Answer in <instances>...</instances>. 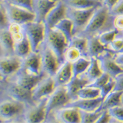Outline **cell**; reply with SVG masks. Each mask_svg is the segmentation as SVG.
<instances>
[{
    "label": "cell",
    "mask_w": 123,
    "mask_h": 123,
    "mask_svg": "<svg viewBox=\"0 0 123 123\" xmlns=\"http://www.w3.org/2000/svg\"><path fill=\"white\" fill-rule=\"evenodd\" d=\"M14 41L8 30H0V57L14 54Z\"/></svg>",
    "instance_id": "obj_21"
},
{
    "label": "cell",
    "mask_w": 123,
    "mask_h": 123,
    "mask_svg": "<svg viewBox=\"0 0 123 123\" xmlns=\"http://www.w3.org/2000/svg\"><path fill=\"white\" fill-rule=\"evenodd\" d=\"M114 26L115 28L118 30L119 31H123V14L117 15L114 19Z\"/></svg>",
    "instance_id": "obj_45"
},
{
    "label": "cell",
    "mask_w": 123,
    "mask_h": 123,
    "mask_svg": "<svg viewBox=\"0 0 123 123\" xmlns=\"http://www.w3.org/2000/svg\"><path fill=\"white\" fill-rule=\"evenodd\" d=\"M79 111L80 115V123H95L102 112V110L99 108L94 111H85L83 110Z\"/></svg>",
    "instance_id": "obj_33"
},
{
    "label": "cell",
    "mask_w": 123,
    "mask_h": 123,
    "mask_svg": "<svg viewBox=\"0 0 123 123\" xmlns=\"http://www.w3.org/2000/svg\"><path fill=\"white\" fill-rule=\"evenodd\" d=\"M32 51H37L46 38V26L44 22L32 21L23 25Z\"/></svg>",
    "instance_id": "obj_6"
},
{
    "label": "cell",
    "mask_w": 123,
    "mask_h": 123,
    "mask_svg": "<svg viewBox=\"0 0 123 123\" xmlns=\"http://www.w3.org/2000/svg\"><path fill=\"white\" fill-rule=\"evenodd\" d=\"M23 59L17 55L0 57V79L9 78L17 73L22 66Z\"/></svg>",
    "instance_id": "obj_13"
},
{
    "label": "cell",
    "mask_w": 123,
    "mask_h": 123,
    "mask_svg": "<svg viewBox=\"0 0 123 123\" xmlns=\"http://www.w3.org/2000/svg\"><path fill=\"white\" fill-rule=\"evenodd\" d=\"M11 22L9 20L7 11L2 3L0 4V30H8Z\"/></svg>",
    "instance_id": "obj_37"
},
{
    "label": "cell",
    "mask_w": 123,
    "mask_h": 123,
    "mask_svg": "<svg viewBox=\"0 0 123 123\" xmlns=\"http://www.w3.org/2000/svg\"><path fill=\"white\" fill-rule=\"evenodd\" d=\"M0 95H5L27 105L36 102L33 101L31 91L22 87L9 79H0Z\"/></svg>",
    "instance_id": "obj_3"
},
{
    "label": "cell",
    "mask_w": 123,
    "mask_h": 123,
    "mask_svg": "<svg viewBox=\"0 0 123 123\" xmlns=\"http://www.w3.org/2000/svg\"><path fill=\"white\" fill-rule=\"evenodd\" d=\"M56 3L52 0H33V11L35 14V21L44 22L49 12Z\"/></svg>",
    "instance_id": "obj_19"
},
{
    "label": "cell",
    "mask_w": 123,
    "mask_h": 123,
    "mask_svg": "<svg viewBox=\"0 0 123 123\" xmlns=\"http://www.w3.org/2000/svg\"><path fill=\"white\" fill-rule=\"evenodd\" d=\"M31 51V47L26 34L22 39L15 43L14 54L17 56L21 58L22 59L25 58L28 55L30 54Z\"/></svg>",
    "instance_id": "obj_26"
},
{
    "label": "cell",
    "mask_w": 123,
    "mask_h": 123,
    "mask_svg": "<svg viewBox=\"0 0 123 123\" xmlns=\"http://www.w3.org/2000/svg\"><path fill=\"white\" fill-rule=\"evenodd\" d=\"M103 102V98L100 96L95 99L77 98L68 103L64 107H73L79 110L85 111H94L99 109Z\"/></svg>",
    "instance_id": "obj_18"
},
{
    "label": "cell",
    "mask_w": 123,
    "mask_h": 123,
    "mask_svg": "<svg viewBox=\"0 0 123 123\" xmlns=\"http://www.w3.org/2000/svg\"><path fill=\"white\" fill-rule=\"evenodd\" d=\"M89 83H90V81L82 75L76 77H72L71 80L66 85L68 93L71 99H77L79 91Z\"/></svg>",
    "instance_id": "obj_22"
},
{
    "label": "cell",
    "mask_w": 123,
    "mask_h": 123,
    "mask_svg": "<svg viewBox=\"0 0 123 123\" xmlns=\"http://www.w3.org/2000/svg\"><path fill=\"white\" fill-rule=\"evenodd\" d=\"M111 12L114 16L123 14V0H119L111 9Z\"/></svg>",
    "instance_id": "obj_44"
},
{
    "label": "cell",
    "mask_w": 123,
    "mask_h": 123,
    "mask_svg": "<svg viewBox=\"0 0 123 123\" xmlns=\"http://www.w3.org/2000/svg\"><path fill=\"white\" fill-rule=\"evenodd\" d=\"M114 79L115 80L114 91H123V72L117 75Z\"/></svg>",
    "instance_id": "obj_43"
},
{
    "label": "cell",
    "mask_w": 123,
    "mask_h": 123,
    "mask_svg": "<svg viewBox=\"0 0 123 123\" xmlns=\"http://www.w3.org/2000/svg\"><path fill=\"white\" fill-rule=\"evenodd\" d=\"M123 91H114L109 93L103 99L99 109L101 110L109 109L113 107L118 106L121 105V95Z\"/></svg>",
    "instance_id": "obj_24"
},
{
    "label": "cell",
    "mask_w": 123,
    "mask_h": 123,
    "mask_svg": "<svg viewBox=\"0 0 123 123\" xmlns=\"http://www.w3.org/2000/svg\"><path fill=\"white\" fill-rule=\"evenodd\" d=\"M87 44L88 38L79 35H75L69 42L68 47H74L78 49L83 56L88 58L87 56Z\"/></svg>",
    "instance_id": "obj_30"
},
{
    "label": "cell",
    "mask_w": 123,
    "mask_h": 123,
    "mask_svg": "<svg viewBox=\"0 0 123 123\" xmlns=\"http://www.w3.org/2000/svg\"><path fill=\"white\" fill-rule=\"evenodd\" d=\"M121 105H123V92L122 95H121Z\"/></svg>",
    "instance_id": "obj_48"
},
{
    "label": "cell",
    "mask_w": 123,
    "mask_h": 123,
    "mask_svg": "<svg viewBox=\"0 0 123 123\" xmlns=\"http://www.w3.org/2000/svg\"><path fill=\"white\" fill-rule=\"evenodd\" d=\"M5 7L11 23L24 24L35 20V14L28 10L7 2H1Z\"/></svg>",
    "instance_id": "obj_11"
},
{
    "label": "cell",
    "mask_w": 123,
    "mask_h": 123,
    "mask_svg": "<svg viewBox=\"0 0 123 123\" xmlns=\"http://www.w3.org/2000/svg\"><path fill=\"white\" fill-rule=\"evenodd\" d=\"M108 111L111 116L109 123H123V105L113 107Z\"/></svg>",
    "instance_id": "obj_35"
},
{
    "label": "cell",
    "mask_w": 123,
    "mask_h": 123,
    "mask_svg": "<svg viewBox=\"0 0 123 123\" xmlns=\"http://www.w3.org/2000/svg\"><path fill=\"white\" fill-rule=\"evenodd\" d=\"M115 17L110 9L102 4L96 9L85 28L77 35L88 39L114 29Z\"/></svg>",
    "instance_id": "obj_1"
},
{
    "label": "cell",
    "mask_w": 123,
    "mask_h": 123,
    "mask_svg": "<svg viewBox=\"0 0 123 123\" xmlns=\"http://www.w3.org/2000/svg\"><path fill=\"white\" fill-rule=\"evenodd\" d=\"M67 7L79 9H86L102 5L101 0H64Z\"/></svg>",
    "instance_id": "obj_25"
},
{
    "label": "cell",
    "mask_w": 123,
    "mask_h": 123,
    "mask_svg": "<svg viewBox=\"0 0 123 123\" xmlns=\"http://www.w3.org/2000/svg\"><path fill=\"white\" fill-rule=\"evenodd\" d=\"M8 30L12 36L14 43L22 39L26 36V31L23 25L17 23H11Z\"/></svg>",
    "instance_id": "obj_32"
},
{
    "label": "cell",
    "mask_w": 123,
    "mask_h": 123,
    "mask_svg": "<svg viewBox=\"0 0 123 123\" xmlns=\"http://www.w3.org/2000/svg\"><path fill=\"white\" fill-rule=\"evenodd\" d=\"M97 7L79 9L67 7L66 17L70 19L74 24V36L83 30Z\"/></svg>",
    "instance_id": "obj_7"
},
{
    "label": "cell",
    "mask_w": 123,
    "mask_h": 123,
    "mask_svg": "<svg viewBox=\"0 0 123 123\" xmlns=\"http://www.w3.org/2000/svg\"><path fill=\"white\" fill-rule=\"evenodd\" d=\"M115 60L119 66H123V52H117L115 56Z\"/></svg>",
    "instance_id": "obj_47"
},
{
    "label": "cell",
    "mask_w": 123,
    "mask_h": 123,
    "mask_svg": "<svg viewBox=\"0 0 123 123\" xmlns=\"http://www.w3.org/2000/svg\"><path fill=\"white\" fill-rule=\"evenodd\" d=\"M73 74L71 63L65 61L60 66L55 75L53 76L56 87L60 86H66L71 80Z\"/></svg>",
    "instance_id": "obj_20"
},
{
    "label": "cell",
    "mask_w": 123,
    "mask_h": 123,
    "mask_svg": "<svg viewBox=\"0 0 123 123\" xmlns=\"http://www.w3.org/2000/svg\"><path fill=\"white\" fill-rule=\"evenodd\" d=\"M67 5L63 1H58L50 9L45 18L44 22L47 28L55 27L60 20L66 17Z\"/></svg>",
    "instance_id": "obj_16"
},
{
    "label": "cell",
    "mask_w": 123,
    "mask_h": 123,
    "mask_svg": "<svg viewBox=\"0 0 123 123\" xmlns=\"http://www.w3.org/2000/svg\"><path fill=\"white\" fill-rule=\"evenodd\" d=\"M28 105L5 95H0V122L24 123Z\"/></svg>",
    "instance_id": "obj_2"
},
{
    "label": "cell",
    "mask_w": 123,
    "mask_h": 123,
    "mask_svg": "<svg viewBox=\"0 0 123 123\" xmlns=\"http://www.w3.org/2000/svg\"><path fill=\"white\" fill-rule=\"evenodd\" d=\"M47 75L45 73H42L38 75H32L20 68L16 74L8 79L14 81L22 87L31 91L35 86Z\"/></svg>",
    "instance_id": "obj_14"
},
{
    "label": "cell",
    "mask_w": 123,
    "mask_h": 123,
    "mask_svg": "<svg viewBox=\"0 0 123 123\" xmlns=\"http://www.w3.org/2000/svg\"><path fill=\"white\" fill-rule=\"evenodd\" d=\"M1 1V2H3V1H6V0H0Z\"/></svg>",
    "instance_id": "obj_51"
},
{
    "label": "cell",
    "mask_w": 123,
    "mask_h": 123,
    "mask_svg": "<svg viewBox=\"0 0 123 123\" xmlns=\"http://www.w3.org/2000/svg\"><path fill=\"white\" fill-rule=\"evenodd\" d=\"M123 47V33L119 32L109 45V48L115 52H118Z\"/></svg>",
    "instance_id": "obj_39"
},
{
    "label": "cell",
    "mask_w": 123,
    "mask_h": 123,
    "mask_svg": "<svg viewBox=\"0 0 123 123\" xmlns=\"http://www.w3.org/2000/svg\"><path fill=\"white\" fill-rule=\"evenodd\" d=\"M53 1H55V2H58V1H64V0H52Z\"/></svg>",
    "instance_id": "obj_49"
},
{
    "label": "cell",
    "mask_w": 123,
    "mask_h": 123,
    "mask_svg": "<svg viewBox=\"0 0 123 123\" xmlns=\"http://www.w3.org/2000/svg\"><path fill=\"white\" fill-rule=\"evenodd\" d=\"M23 70L32 75H38L45 73L42 70L40 54L39 51H31L23 59L21 68Z\"/></svg>",
    "instance_id": "obj_17"
},
{
    "label": "cell",
    "mask_w": 123,
    "mask_h": 123,
    "mask_svg": "<svg viewBox=\"0 0 123 123\" xmlns=\"http://www.w3.org/2000/svg\"><path fill=\"white\" fill-rule=\"evenodd\" d=\"M45 40L51 49L55 52L60 64H63L65 62L64 53L69 45L68 41L65 36L56 28H46Z\"/></svg>",
    "instance_id": "obj_4"
},
{
    "label": "cell",
    "mask_w": 123,
    "mask_h": 123,
    "mask_svg": "<svg viewBox=\"0 0 123 123\" xmlns=\"http://www.w3.org/2000/svg\"><path fill=\"white\" fill-rule=\"evenodd\" d=\"M111 50L108 47L102 44L98 36H94L88 39L87 56L89 58H97L102 53Z\"/></svg>",
    "instance_id": "obj_23"
},
{
    "label": "cell",
    "mask_w": 123,
    "mask_h": 123,
    "mask_svg": "<svg viewBox=\"0 0 123 123\" xmlns=\"http://www.w3.org/2000/svg\"><path fill=\"white\" fill-rule=\"evenodd\" d=\"M121 68H123V66H121Z\"/></svg>",
    "instance_id": "obj_52"
},
{
    "label": "cell",
    "mask_w": 123,
    "mask_h": 123,
    "mask_svg": "<svg viewBox=\"0 0 123 123\" xmlns=\"http://www.w3.org/2000/svg\"><path fill=\"white\" fill-rule=\"evenodd\" d=\"M118 1L119 0H102V4L111 11V9L115 5Z\"/></svg>",
    "instance_id": "obj_46"
},
{
    "label": "cell",
    "mask_w": 123,
    "mask_h": 123,
    "mask_svg": "<svg viewBox=\"0 0 123 123\" xmlns=\"http://www.w3.org/2000/svg\"><path fill=\"white\" fill-rule=\"evenodd\" d=\"M81 56H83V55L80 50L74 47H68L64 53L65 61L69 62L71 63L79 59Z\"/></svg>",
    "instance_id": "obj_36"
},
{
    "label": "cell",
    "mask_w": 123,
    "mask_h": 123,
    "mask_svg": "<svg viewBox=\"0 0 123 123\" xmlns=\"http://www.w3.org/2000/svg\"><path fill=\"white\" fill-rule=\"evenodd\" d=\"M38 51L40 54L43 71L48 75L54 76L61 64L46 40L40 45Z\"/></svg>",
    "instance_id": "obj_5"
},
{
    "label": "cell",
    "mask_w": 123,
    "mask_h": 123,
    "mask_svg": "<svg viewBox=\"0 0 123 123\" xmlns=\"http://www.w3.org/2000/svg\"><path fill=\"white\" fill-rule=\"evenodd\" d=\"M115 79L113 77H111L110 79L100 88V90H101V96L103 98V99L109 93H110V92H112L113 90V88L115 87Z\"/></svg>",
    "instance_id": "obj_41"
},
{
    "label": "cell",
    "mask_w": 123,
    "mask_h": 123,
    "mask_svg": "<svg viewBox=\"0 0 123 123\" xmlns=\"http://www.w3.org/2000/svg\"><path fill=\"white\" fill-rule=\"evenodd\" d=\"M122 33H123V32H122Z\"/></svg>",
    "instance_id": "obj_53"
},
{
    "label": "cell",
    "mask_w": 123,
    "mask_h": 123,
    "mask_svg": "<svg viewBox=\"0 0 123 123\" xmlns=\"http://www.w3.org/2000/svg\"><path fill=\"white\" fill-rule=\"evenodd\" d=\"M101 1H102V0H101Z\"/></svg>",
    "instance_id": "obj_54"
},
{
    "label": "cell",
    "mask_w": 123,
    "mask_h": 123,
    "mask_svg": "<svg viewBox=\"0 0 123 123\" xmlns=\"http://www.w3.org/2000/svg\"><path fill=\"white\" fill-rule=\"evenodd\" d=\"M90 64L86 71L82 75L90 81V83L99 77L103 74V71L100 68L97 58H92Z\"/></svg>",
    "instance_id": "obj_28"
},
{
    "label": "cell",
    "mask_w": 123,
    "mask_h": 123,
    "mask_svg": "<svg viewBox=\"0 0 123 123\" xmlns=\"http://www.w3.org/2000/svg\"><path fill=\"white\" fill-rule=\"evenodd\" d=\"M33 0H6L3 2L9 3L11 4L24 8L33 12Z\"/></svg>",
    "instance_id": "obj_38"
},
{
    "label": "cell",
    "mask_w": 123,
    "mask_h": 123,
    "mask_svg": "<svg viewBox=\"0 0 123 123\" xmlns=\"http://www.w3.org/2000/svg\"><path fill=\"white\" fill-rule=\"evenodd\" d=\"M80 123L79 109L73 107H63L50 114L45 123Z\"/></svg>",
    "instance_id": "obj_10"
},
{
    "label": "cell",
    "mask_w": 123,
    "mask_h": 123,
    "mask_svg": "<svg viewBox=\"0 0 123 123\" xmlns=\"http://www.w3.org/2000/svg\"><path fill=\"white\" fill-rule=\"evenodd\" d=\"M119 32L120 31L116 28L112 29V30L106 31L104 33H102V34H100L99 36H98V37H99L100 42L102 44H104L106 47H109L110 43L113 41V40L118 35Z\"/></svg>",
    "instance_id": "obj_34"
},
{
    "label": "cell",
    "mask_w": 123,
    "mask_h": 123,
    "mask_svg": "<svg viewBox=\"0 0 123 123\" xmlns=\"http://www.w3.org/2000/svg\"><path fill=\"white\" fill-rule=\"evenodd\" d=\"M54 28H56L60 31L66 37L68 42L70 41L74 36V24L68 17H66L60 20Z\"/></svg>",
    "instance_id": "obj_29"
},
{
    "label": "cell",
    "mask_w": 123,
    "mask_h": 123,
    "mask_svg": "<svg viewBox=\"0 0 123 123\" xmlns=\"http://www.w3.org/2000/svg\"><path fill=\"white\" fill-rule=\"evenodd\" d=\"M115 54L116 52L113 51L112 50H109L97 57L99 66L103 73L109 74L113 78L117 75L123 72V68L115 62Z\"/></svg>",
    "instance_id": "obj_12"
},
{
    "label": "cell",
    "mask_w": 123,
    "mask_h": 123,
    "mask_svg": "<svg viewBox=\"0 0 123 123\" xmlns=\"http://www.w3.org/2000/svg\"><path fill=\"white\" fill-rule=\"evenodd\" d=\"M118 52H123V48H122V49H121L120 50H119Z\"/></svg>",
    "instance_id": "obj_50"
},
{
    "label": "cell",
    "mask_w": 123,
    "mask_h": 123,
    "mask_svg": "<svg viewBox=\"0 0 123 123\" xmlns=\"http://www.w3.org/2000/svg\"><path fill=\"white\" fill-rule=\"evenodd\" d=\"M101 96V90L99 88L86 85L79 91L77 98L95 99Z\"/></svg>",
    "instance_id": "obj_31"
},
{
    "label": "cell",
    "mask_w": 123,
    "mask_h": 123,
    "mask_svg": "<svg viewBox=\"0 0 123 123\" xmlns=\"http://www.w3.org/2000/svg\"><path fill=\"white\" fill-rule=\"evenodd\" d=\"M111 118V115L109 114L107 109L103 110L101 115H99L95 123H109Z\"/></svg>",
    "instance_id": "obj_42"
},
{
    "label": "cell",
    "mask_w": 123,
    "mask_h": 123,
    "mask_svg": "<svg viewBox=\"0 0 123 123\" xmlns=\"http://www.w3.org/2000/svg\"><path fill=\"white\" fill-rule=\"evenodd\" d=\"M56 88L53 76H45L31 90L32 98L37 102L44 98L49 97Z\"/></svg>",
    "instance_id": "obj_15"
},
{
    "label": "cell",
    "mask_w": 123,
    "mask_h": 123,
    "mask_svg": "<svg viewBox=\"0 0 123 123\" xmlns=\"http://www.w3.org/2000/svg\"><path fill=\"white\" fill-rule=\"evenodd\" d=\"M72 99L69 96L66 86H56L52 94L48 97L47 103V117L45 122L50 114L57 109L64 107Z\"/></svg>",
    "instance_id": "obj_8"
},
{
    "label": "cell",
    "mask_w": 123,
    "mask_h": 123,
    "mask_svg": "<svg viewBox=\"0 0 123 123\" xmlns=\"http://www.w3.org/2000/svg\"><path fill=\"white\" fill-rule=\"evenodd\" d=\"M48 97L28 105L24 113V123H45L47 117V103Z\"/></svg>",
    "instance_id": "obj_9"
},
{
    "label": "cell",
    "mask_w": 123,
    "mask_h": 123,
    "mask_svg": "<svg viewBox=\"0 0 123 123\" xmlns=\"http://www.w3.org/2000/svg\"><path fill=\"white\" fill-rule=\"evenodd\" d=\"M111 77H112L109 75V74L103 73L99 77L96 79L94 81L89 83L88 85L90 86H93V87L98 88L100 89L110 79Z\"/></svg>",
    "instance_id": "obj_40"
},
{
    "label": "cell",
    "mask_w": 123,
    "mask_h": 123,
    "mask_svg": "<svg viewBox=\"0 0 123 123\" xmlns=\"http://www.w3.org/2000/svg\"><path fill=\"white\" fill-rule=\"evenodd\" d=\"M91 59L85 56H81L79 59L71 63L72 77H76L83 75L89 66Z\"/></svg>",
    "instance_id": "obj_27"
}]
</instances>
